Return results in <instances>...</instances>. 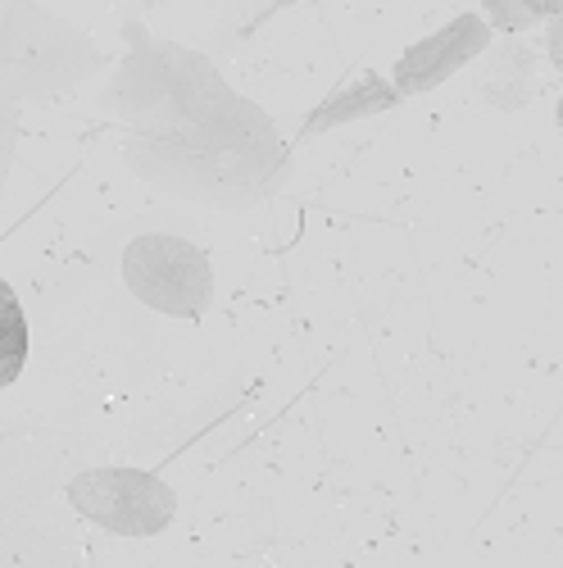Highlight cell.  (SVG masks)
Segmentation results:
<instances>
[{
	"label": "cell",
	"instance_id": "obj_8",
	"mask_svg": "<svg viewBox=\"0 0 563 568\" xmlns=\"http://www.w3.org/2000/svg\"><path fill=\"white\" fill-rule=\"evenodd\" d=\"M523 6H528L536 19H554V14H563V0H523Z\"/></svg>",
	"mask_w": 563,
	"mask_h": 568
},
{
	"label": "cell",
	"instance_id": "obj_2",
	"mask_svg": "<svg viewBox=\"0 0 563 568\" xmlns=\"http://www.w3.org/2000/svg\"><path fill=\"white\" fill-rule=\"evenodd\" d=\"M69 500H73L78 514L91 518V524L123 532V537L164 532L173 509H177L173 491L155 478V473H141V468L82 473V478H73V487H69Z\"/></svg>",
	"mask_w": 563,
	"mask_h": 568
},
{
	"label": "cell",
	"instance_id": "obj_5",
	"mask_svg": "<svg viewBox=\"0 0 563 568\" xmlns=\"http://www.w3.org/2000/svg\"><path fill=\"white\" fill-rule=\"evenodd\" d=\"M28 364V314L10 282H0V387H10Z\"/></svg>",
	"mask_w": 563,
	"mask_h": 568
},
{
	"label": "cell",
	"instance_id": "obj_3",
	"mask_svg": "<svg viewBox=\"0 0 563 568\" xmlns=\"http://www.w3.org/2000/svg\"><path fill=\"white\" fill-rule=\"evenodd\" d=\"M487 51H491V23L482 14H454L446 28H437L432 37L413 41L409 51L396 60L391 87L400 91V97H422V91L441 87L468 60H478Z\"/></svg>",
	"mask_w": 563,
	"mask_h": 568
},
{
	"label": "cell",
	"instance_id": "obj_6",
	"mask_svg": "<svg viewBox=\"0 0 563 568\" xmlns=\"http://www.w3.org/2000/svg\"><path fill=\"white\" fill-rule=\"evenodd\" d=\"M482 19L491 23V28H500V32H523V28H532L536 23V14L523 6V0H482Z\"/></svg>",
	"mask_w": 563,
	"mask_h": 568
},
{
	"label": "cell",
	"instance_id": "obj_9",
	"mask_svg": "<svg viewBox=\"0 0 563 568\" xmlns=\"http://www.w3.org/2000/svg\"><path fill=\"white\" fill-rule=\"evenodd\" d=\"M554 119H559V132H563V97H559V114Z\"/></svg>",
	"mask_w": 563,
	"mask_h": 568
},
{
	"label": "cell",
	"instance_id": "obj_7",
	"mask_svg": "<svg viewBox=\"0 0 563 568\" xmlns=\"http://www.w3.org/2000/svg\"><path fill=\"white\" fill-rule=\"evenodd\" d=\"M545 51H550L554 69L563 73V14H554V19H550V28H545Z\"/></svg>",
	"mask_w": 563,
	"mask_h": 568
},
{
	"label": "cell",
	"instance_id": "obj_1",
	"mask_svg": "<svg viewBox=\"0 0 563 568\" xmlns=\"http://www.w3.org/2000/svg\"><path fill=\"white\" fill-rule=\"evenodd\" d=\"M123 277L136 301L177 318H196L214 292L209 255L182 242V236H141V242H132L123 255Z\"/></svg>",
	"mask_w": 563,
	"mask_h": 568
},
{
	"label": "cell",
	"instance_id": "obj_4",
	"mask_svg": "<svg viewBox=\"0 0 563 568\" xmlns=\"http://www.w3.org/2000/svg\"><path fill=\"white\" fill-rule=\"evenodd\" d=\"M400 101V91L391 82H382L378 73H364L359 82H346L341 91L327 105H318L309 114V123L300 128V136H318L327 128H337V123H350V119H368V114H382Z\"/></svg>",
	"mask_w": 563,
	"mask_h": 568
}]
</instances>
